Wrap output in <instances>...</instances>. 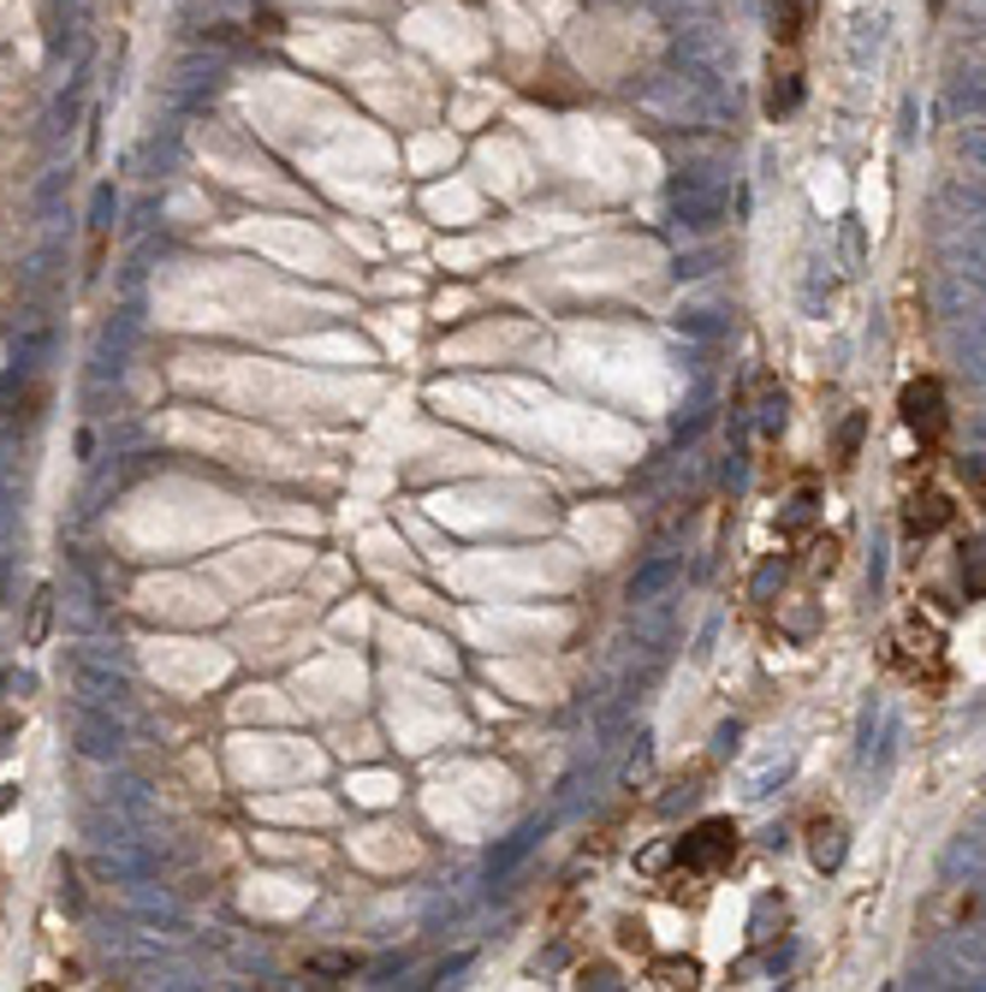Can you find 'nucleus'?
Wrapping results in <instances>:
<instances>
[{"instance_id":"obj_8","label":"nucleus","mask_w":986,"mask_h":992,"mask_svg":"<svg viewBox=\"0 0 986 992\" xmlns=\"http://www.w3.org/2000/svg\"><path fill=\"white\" fill-rule=\"evenodd\" d=\"M856 440H861V416H850V423H844V434H838V452H844L838 464H850V458H856Z\"/></svg>"},{"instance_id":"obj_9","label":"nucleus","mask_w":986,"mask_h":992,"mask_svg":"<svg viewBox=\"0 0 986 992\" xmlns=\"http://www.w3.org/2000/svg\"><path fill=\"white\" fill-rule=\"evenodd\" d=\"M48 601H54V595H48V588H42V595H37V606H30V642H42V631H48Z\"/></svg>"},{"instance_id":"obj_3","label":"nucleus","mask_w":986,"mask_h":992,"mask_svg":"<svg viewBox=\"0 0 986 992\" xmlns=\"http://www.w3.org/2000/svg\"><path fill=\"white\" fill-rule=\"evenodd\" d=\"M950 524V499L945 494H915L909 499V512H904V529L909 535H933V529H945Z\"/></svg>"},{"instance_id":"obj_1","label":"nucleus","mask_w":986,"mask_h":992,"mask_svg":"<svg viewBox=\"0 0 986 992\" xmlns=\"http://www.w3.org/2000/svg\"><path fill=\"white\" fill-rule=\"evenodd\" d=\"M731 856H737V826L731 821H701L689 839H678V862L689 874H714V867H725Z\"/></svg>"},{"instance_id":"obj_2","label":"nucleus","mask_w":986,"mask_h":992,"mask_svg":"<svg viewBox=\"0 0 986 992\" xmlns=\"http://www.w3.org/2000/svg\"><path fill=\"white\" fill-rule=\"evenodd\" d=\"M904 423H909V434L922 446H939L945 440V387L939 380H909L904 387Z\"/></svg>"},{"instance_id":"obj_4","label":"nucleus","mask_w":986,"mask_h":992,"mask_svg":"<svg viewBox=\"0 0 986 992\" xmlns=\"http://www.w3.org/2000/svg\"><path fill=\"white\" fill-rule=\"evenodd\" d=\"M815 12H820V0H773V30H778V42H797L808 24H815Z\"/></svg>"},{"instance_id":"obj_10","label":"nucleus","mask_w":986,"mask_h":992,"mask_svg":"<svg viewBox=\"0 0 986 992\" xmlns=\"http://www.w3.org/2000/svg\"><path fill=\"white\" fill-rule=\"evenodd\" d=\"M963 577H975V595H986V559L975 553V559H963Z\"/></svg>"},{"instance_id":"obj_7","label":"nucleus","mask_w":986,"mask_h":992,"mask_svg":"<svg viewBox=\"0 0 986 992\" xmlns=\"http://www.w3.org/2000/svg\"><path fill=\"white\" fill-rule=\"evenodd\" d=\"M654 981L660 986H696V963H689V956H666V963H654Z\"/></svg>"},{"instance_id":"obj_5","label":"nucleus","mask_w":986,"mask_h":992,"mask_svg":"<svg viewBox=\"0 0 986 992\" xmlns=\"http://www.w3.org/2000/svg\"><path fill=\"white\" fill-rule=\"evenodd\" d=\"M797 108H803V72H797V66H778V72H773V90H767V113L785 119V113H797Z\"/></svg>"},{"instance_id":"obj_6","label":"nucleus","mask_w":986,"mask_h":992,"mask_svg":"<svg viewBox=\"0 0 986 992\" xmlns=\"http://www.w3.org/2000/svg\"><path fill=\"white\" fill-rule=\"evenodd\" d=\"M808 856H815L820 874H826V867H838V862H844V826H838V821H820L815 839H808Z\"/></svg>"}]
</instances>
